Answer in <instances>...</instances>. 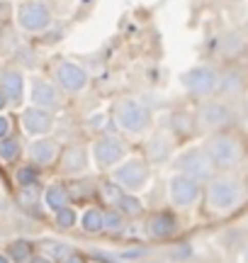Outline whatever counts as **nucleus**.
Listing matches in <instances>:
<instances>
[{"mask_svg":"<svg viewBox=\"0 0 248 263\" xmlns=\"http://www.w3.org/2000/svg\"><path fill=\"white\" fill-rule=\"evenodd\" d=\"M207 197V207L217 215H226L231 210H236L239 205H243L246 200V185L234 176H217L207 183L204 190Z\"/></svg>","mask_w":248,"mask_h":263,"instance_id":"1","label":"nucleus"},{"mask_svg":"<svg viewBox=\"0 0 248 263\" xmlns=\"http://www.w3.org/2000/svg\"><path fill=\"white\" fill-rule=\"evenodd\" d=\"M204 151L210 154L212 163L217 171H231L236 168L243 156H246V146L236 132H217V134H210V139L204 141Z\"/></svg>","mask_w":248,"mask_h":263,"instance_id":"2","label":"nucleus"},{"mask_svg":"<svg viewBox=\"0 0 248 263\" xmlns=\"http://www.w3.org/2000/svg\"><path fill=\"white\" fill-rule=\"evenodd\" d=\"M112 117L119 129H124L127 134H146L151 127V112L143 103H139L136 98H122L115 103Z\"/></svg>","mask_w":248,"mask_h":263,"instance_id":"3","label":"nucleus"},{"mask_svg":"<svg viewBox=\"0 0 248 263\" xmlns=\"http://www.w3.org/2000/svg\"><path fill=\"white\" fill-rule=\"evenodd\" d=\"M236 115L226 103L221 100H204L195 112V127L207 134H217V132H226L234 124Z\"/></svg>","mask_w":248,"mask_h":263,"instance_id":"4","label":"nucleus"},{"mask_svg":"<svg viewBox=\"0 0 248 263\" xmlns=\"http://www.w3.org/2000/svg\"><path fill=\"white\" fill-rule=\"evenodd\" d=\"M51 8L44 0H22L15 10V22L27 34H42L51 27Z\"/></svg>","mask_w":248,"mask_h":263,"instance_id":"5","label":"nucleus"},{"mask_svg":"<svg viewBox=\"0 0 248 263\" xmlns=\"http://www.w3.org/2000/svg\"><path fill=\"white\" fill-rule=\"evenodd\" d=\"M219 71L210 64H197L188 68L180 76V83L185 88V93L192 98H210L212 93L219 90Z\"/></svg>","mask_w":248,"mask_h":263,"instance_id":"6","label":"nucleus"},{"mask_svg":"<svg viewBox=\"0 0 248 263\" xmlns=\"http://www.w3.org/2000/svg\"><path fill=\"white\" fill-rule=\"evenodd\" d=\"M90 159L100 171H115L127 161V144L115 134H102L90 146Z\"/></svg>","mask_w":248,"mask_h":263,"instance_id":"7","label":"nucleus"},{"mask_svg":"<svg viewBox=\"0 0 248 263\" xmlns=\"http://www.w3.org/2000/svg\"><path fill=\"white\" fill-rule=\"evenodd\" d=\"M149 178H151V166L146 159H127L124 163H119L115 171H112V180L117 185H122L124 193H139L149 185Z\"/></svg>","mask_w":248,"mask_h":263,"instance_id":"8","label":"nucleus"},{"mask_svg":"<svg viewBox=\"0 0 248 263\" xmlns=\"http://www.w3.org/2000/svg\"><path fill=\"white\" fill-rule=\"evenodd\" d=\"M175 166H178V173L188 176V178L197 180V183H210L214 178V163H212L210 154L204 149H188L182 151L180 156L175 159Z\"/></svg>","mask_w":248,"mask_h":263,"instance_id":"9","label":"nucleus"},{"mask_svg":"<svg viewBox=\"0 0 248 263\" xmlns=\"http://www.w3.org/2000/svg\"><path fill=\"white\" fill-rule=\"evenodd\" d=\"M54 83L64 90V93H83L90 83V76L80 64L71 61V59H61L56 66H54Z\"/></svg>","mask_w":248,"mask_h":263,"instance_id":"10","label":"nucleus"},{"mask_svg":"<svg viewBox=\"0 0 248 263\" xmlns=\"http://www.w3.org/2000/svg\"><path fill=\"white\" fill-rule=\"evenodd\" d=\"M202 195V185L197 180L188 178L182 173H173L168 178V200L175 210H188L192 207Z\"/></svg>","mask_w":248,"mask_h":263,"instance_id":"11","label":"nucleus"},{"mask_svg":"<svg viewBox=\"0 0 248 263\" xmlns=\"http://www.w3.org/2000/svg\"><path fill=\"white\" fill-rule=\"evenodd\" d=\"M29 100L34 107H42L47 112H58L64 107V98H61V88L51 83L42 76H34L29 83Z\"/></svg>","mask_w":248,"mask_h":263,"instance_id":"12","label":"nucleus"},{"mask_svg":"<svg viewBox=\"0 0 248 263\" xmlns=\"http://www.w3.org/2000/svg\"><path fill=\"white\" fill-rule=\"evenodd\" d=\"M19 120H22V129L27 132L29 137H34V139H42V137H47L49 132L54 129V112H47V110L34 107V105L25 107Z\"/></svg>","mask_w":248,"mask_h":263,"instance_id":"13","label":"nucleus"},{"mask_svg":"<svg viewBox=\"0 0 248 263\" xmlns=\"http://www.w3.org/2000/svg\"><path fill=\"white\" fill-rule=\"evenodd\" d=\"M0 93L5 95V100L12 105L22 103V95H25V76H22L19 68H15V66L0 68Z\"/></svg>","mask_w":248,"mask_h":263,"instance_id":"14","label":"nucleus"},{"mask_svg":"<svg viewBox=\"0 0 248 263\" xmlns=\"http://www.w3.org/2000/svg\"><path fill=\"white\" fill-rule=\"evenodd\" d=\"M27 156L32 161V166H51V163H56V159H61V149L54 139L42 137L27 146Z\"/></svg>","mask_w":248,"mask_h":263,"instance_id":"15","label":"nucleus"},{"mask_svg":"<svg viewBox=\"0 0 248 263\" xmlns=\"http://www.w3.org/2000/svg\"><path fill=\"white\" fill-rule=\"evenodd\" d=\"M175 232H178V219H175L173 212H166V210L163 212H153L146 219V234H149V239L163 241V239H171Z\"/></svg>","mask_w":248,"mask_h":263,"instance_id":"16","label":"nucleus"},{"mask_svg":"<svg viewBox=\"0 0 248 263\" xmlns=\"http://www.w3.org/2000/svg\"><path fill=\"white\" fill-rule=\"evenodd\" d=\"M88 163H90V156H88L86 146H68L61 154V171L66 176H80V173H86Z\"/></svg>","mask_w":248,"mask_h":263,"instance_id":"17","label":"nucleus"},{"mask_svg":"<svg viewBox=\"0 0 248 263\" xmlns=\"http://www.w3.org/2000/svg\"><path fill=\"white\" fill-rule=\"evenodd\" d=\"M44 205L51 210V212H58V210H64V207L71 205V193H68L66 185H61V183H51L47 190H44Z\"/></svg>","mask_w":248,"mask_h":263,"instance_id":"18","label":"nucleus"},{"mask_svg":"<svg viewBox=\"0 0 248 263\" xmlns=\"http://www.w3.org/2000/svg\"><path fill=\"white\" fill-rule=\"evenodd\" d=\"M80 227L86 234H102L105 232V210L100 207H88L80 215Z\"/></svg>","mask_w":248,"mask_h":263,"instance_id":"19","label":"nucleus"},{"mask_svg":"<svg viewBox=\"0 0 248 263\" xmlns=\"http://www.w3.org/2000/svg\"><path fill=\"white\" fill-rule=\"evenodd\" d=\"M243 88H246V81H243V76H241L236 68H231V71L219 76V93L221 95H239Z\"/></svg>","mask_w":248,"mask_h":263,"instance_id":"20","label":"nucleus"},{"mask_svg":"<svg viewBox=\"0 0 248 263\" xmlns=\"http://www.w3.org/2000/svg\"><path fill=\"white\" fill-rule=\"evenodd\" d=\"M97 195H100V200H105L107 205L117 207L124 200L127 193H124L122 185H117L115 180L110 178V180H100V185H97Z\"/></svg>","mask_w":248,"mask_h":263,"instance_id":"21","label":"nucleus"},{"mask_svg":"<svg viewBox=\"0 0 248 263\" xmlns=\"http://www.w3.org/2000/svg\"><path fill=\"white\" fill-rule=\"evenodd\" d=\"M8 256H10V261H15V263H29L34 258V246L29 244L27 239H17V241H12L8 246Z\"/></svg>","mask_w":248,"mask_h":263,"instance_id":"22","label":"nucleus"},{"mask_svg":"<svg viewBox=\"0 0 248 263\" xmlns=\"http://www.w3.org/2000/svg\"><path fill=\"white\" fill-rule=\"evenodd\" d=\"M124 229H127V217L117 210V207H112V210H107L105 212V232L110 236H119L124 234Z\"/></svg>","mask_w":248,"mask_h":263,"instance_id":"23","label":"nucleus"},{"mask_svg":"<svg viewBox=\"0 0 248 263\" xmlns=\"http://www.w3.org/2000/svg\"><path fill=\"white\" fill-rule=\"evenodd\" d=\"M54 222H56L58 229H73L76 224H80V215H78V210H73L68 205L64 210L54 212Z\"/></svg>","mask_w":248,"mask_h":263,"instance_id":"24","label":"nucleus"},{"mask_svg":"<svg viewBox=\"0 0 248 263\" xmlns=\"http://www.w3.org/2000/svg\"><path fill=\"white\" fill-rule=\"evenodd\" d=\"M117 210H119L124 217H141L143 215V202L134 195V193H127L124 200L117 205Z\"/></svg>","mask_w":248,"mask_h":263,"instance_id":"25","label":"nucleus"},{"mask_svg":"<svg viewBox=\"0 0 248 263\" xmlns=\"http://www.w3.org/2000/svg\"><path fill=\"white\" fill-rule=\"evenodd\" d=\"M19 154H22V146H19L17 139H12V137L0 139V161H3V163H12V161H17Z\"/></svg>","mask_w":248,"mask_h":263,"instance_id":"26","label":"nucleus"},{"mask_svg":"<svg viewBox=\"0 0 248 263\" xmlns=\"http://www.w3.org/2000/svg\"><path fill=\"white\" fill-rule=\"evenodd\" d=\"M42 249H44V254L47 258H58V261H64L66 256L73 254V249L68 244H61V241H51V239H47V241H42Z\"/></svg>","mask_w":248,"mask_h":263,"instance_id":"27","label":"nucleus"},{"mask_svg":"<svg viewBox=\"0 0 248 263\" xmlns=\"http://www.w3.org/2000/svg\"><path fill=\"white\" fill-rule=\"evenodd\" d=\"M15 180H17L19 188H37V166H19L17 173H15Z\"/></svg>","mask_w":248,"mask_h":263,"instance_id":"28","label":"nucleus"},{"mask_svg":"<svg viewBox=\"0 0 248 263\" xmlns=\"http://www.w3.org/2000/svg\"><path fill=\"white\" fill-rule=\"evenodd\" d=\"M149 151H151V159L156 161V163H163V161L171 156V141L166 139H151V144H149Z\"/></svg>","mask_w":248,"mask_h":263,"instance_id":"29","label":"nucleus"},{"mask_svg":"<svg viewBox=\"0 0 248 263\" xmlns=\"http://www.w3.org/2000/svg\"><path fill=\"white\" fill-rule=\"evenodd\" d=\"M171 122H173V132L188 134V132L195 127V117H190V115H185V112H175L171 117Z\"/></svg>","mask_w":248,"mask_h":263,"instance_id":"30","label":"nucleus"},{"mask_svg":"<svg viewBox=\"0 0 248 263\" xmlns=\"http://www.w3.org/2000/svg\"><path fill=\"white\" fill-rule=\"evenodd\" d=\"M10 129H12V122H10V117L0 115V139H8V137H10Z\"/></svg>","mask_w":248,"mask_h":263,"instance_id":"31","label":"nucleus"},{"mask_svg":"<svg viewBox=\"0 0 248 263\" xmlns=\"http://www.w3.org/2000/svg\"><path fill=\"white\" fill-rule=\"evenodd\" d=\"M19 202H22V205H32V202H34V188H22Z\"/></svg>","mask_w":248,"mask_h":263,"instance_id":"32","label":"nucleus"},{"mask_svg":"<svg viewBox=\"0 0 248 263\" xmlns=\"http://www.w3.org/2000/svg\"><path fill=\"white\" fill-rule=\"evenodd\" d=\"M102 120H105V117H102V115H95V117H90V120H88V127H90V129H102Z\"/></svg>","mask_w":248,"mask_h":263,"instance_id":"33","label":"nucleus"},{"mask_svg":"<svg viewBox=\"0 0 248 263\" xmlns=\"http://www.w3.org/2000/svg\"><path fill=\"white\" fill-rule=\"evenodd\" d=\"M58 263H86V261H83V256H80V254H76V251H73L71 256H66L64 261H58Z\"/></svg>","mask_w":248,"mask_h":263,"instance_id":"34","label":"nucleus"},{"mask_svg":"<svg viewBox=\"0 0 248 263\" xmlns=\"http://www.w3.org/2000/svg\"><path fill=\"white\" fill-rule=\"evenodd\" d=\"M29 263H51V258H47V256H34Z\"/></svg>","mask_w":248,"mask_h":263,"instance_id":"35","label":"nucleus"},{"mask_svg":"<svg viewBox=\"0 0 248 263\" xmlns=\"http://www.w3.org/2000/svg\"><path fill=\"white\" fill-rule=\"evenodd\" d=\"M5 105H8V100H5V95L0 93V110H3V107H5Z\"/></svg>","mask_w":248,"mask_h":263,"instance_id":"36","label":"nucleus"},{"mask_svg":"<svg viewBox=\"0 0 248 263\" xmlns=\"http://www.w3.org/2000/svg\"><path fill=\"white\" fill-rule=\"evenodd\" d=\"M0 263H10V256H5V254H0Z\"/></svg>","mask_w":248,"mask_h":263,"instance_id":"37","label":"nucleus"},{"mask_svg":"<svg viewBox=\"0 0 248 263\" xmlns=\"http://www.w3.org/2000/svg\"><path fill=\"white\" fill-rule=\"evenodd\" d=\"M0 207H3V202H0Z\"/></svg>","mask_w":248,"mask_h":263,"instance_id":"38","label":"nucleus"},{"mask_svg":"<svg viewBox=\"0 0 248 263\" xmlns=\"http://www.w3.org/2000/svg\"><path fill=\"white\" fill-rule=\"evenodd\" d=\"M19 3H22V0H19Z\"/></svg>","mask_w":248,"mask_h":263,"instance_id":"39","label":"nucleus"}]
</instances>
